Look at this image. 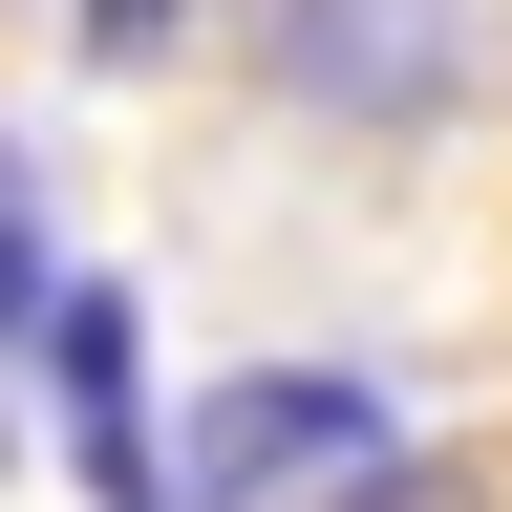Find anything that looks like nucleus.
<instances>
[{"mask_svg":"<svg viewBox=\"0 0 512 512\" xmlns=\"http://www.w3.org/2000/svg\"><path fill=\"white\" fill-rule=\"evenodd\" d=\"M171 512H406V427L342 363H235L171 427Z\"/></svg>","mask_w":512,"mask_h":512,"instance_id":"f257e3e1","label":"nucleus"},{"mask_svg":"<svg viewBox=\"0 0 512 512\" xmlns=\"http://www.w3.org/2000/svg\"><path fill=\"white\" fill-rule=\"evenodd\" d=\"M256 64H278L299 107H342V128H427L470 86V22H448V0H256Z\"/></svg>","mask_w":512,"mask_h":512,"instance_id":"f03ea898","label":"nucleus"},{"mask_svg":"<svg viewBox=\"0 0 512 512\" xmlns=\"http://www.w3.org/2000/svg\"><path fill=\"white\" fill-rule=\"evenodd\" d=\"M43 384H64V448H86V512H171V448H150V320L107 278L43 299Z\"/></svg>","mask_w":512,"mask_h":512,"instance_id":"7ed1b4c3","label":"nucleus"},{"mask_svg":"<svg viewBox=\"0 0 512 512\" xmlns=\"http://www.w3.org/2000/svg\"><path fill=\"white\" fill-rule=\"evenodd\" d=\"M43 299H64L43 278V192H22V150H0V342H43Z\"/></svg>","mask_w":512,"mask_h":512,"instance_id":"20e7f679","label":"nucleus"},{"mask_svg":"<svg viewBox=\"0 0 512 512\" xmlns=\"http://www.w3.org/2000/svg\"><path fill=\"white\" fill-rule=\"evenodd\" d=\"M171 22H192V0H86V43H107V64H150Z\"/></svg>","mask_w":512,"mask_h":512,"instance_id":"39448f33","label":"nucleus"}]
</instances>
